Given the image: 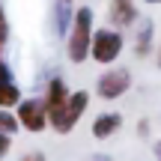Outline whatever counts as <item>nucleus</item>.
<instances>
[{"label": "nucleus", "instance_id": "f03ea898", "mask_svg": "<svg viewBox=\"0 0 161 161\" xmlns=\"http://www.w3.org/2000/svg\"><path fill=\"white\" fill-rule=\"evenodd\" d=\"M90 54H92L96 63H114V60L122 54V36H119V30H110V27L92 30Z\"/></svg>", "mask_w": 161, "mask_h": 161}, {"label": "nucleus", "instance_id": "0eeeda50", "mask_svg": "<svg viewBox=\"0 0 161 161\" xmlns=\"http://www.w3.org/2000/svg\"><path fill=\"white\" fill-rule=\"evenodd\" d=\"M108 21H110V30L131 27V24L137 21V6H134V0H110Z\"/></svg>", "mask_w": 161, "mask_h": 161}, {"label": "nucleus", "instance_id": "2eb2a0df", "mask_svg": "<svg viewBox=\"0 0 161 161\" xmlns=\"http://www.w3.org/2000/svg\"><path fill=\"white\" fill-rule=\"evenodd\" d=\"M21 161H45V155H42V152H27Z\"/></svg>", "mask_w": 161, "mask_h": 161}, {"label": "nucleus", "instance_id": "4468645a", "mask_svg": "<svg viewBox=\"0 0 161 161\" xmlns=\"http://www.w3.org/2000/svg\"><path fill=\"white\" fill-rule=\"evenodd\" d=\"M0 84H12V72H9V66L0 60Z\"/></svg>", "mask_w": 161, "mask_h": 161}, {"label": "nucleus", "instance_id": "f3484780", "mask_svg": "<svg viewBox=\"0 0 161 161\" xmlns=\"http://www.w3.org/2000/svg\"><path fill=\"white\" fill-rule=\"evenodd\" d=\"M90 161H110V158H108V155H92Z\"/></svg>", "mask_w": 161, "mask_h": 161}, {"label": "nucleus", "instance_id": "dca6fc26", "mask_svg": "<svg viewBox=\"0 0 161 161\" xmlns=\"http://www.w3.org/2000/svg\"><path fill=\"white\" fill-rule=\"evenodd\" d=\"M137 134H149V119H143V122H137Z\"/></svg>", "mask_w": 161, "mask_h": 161}, {"label": "nucleus", "instance_id": "f257e3e1", "mask_svg": "<svg viewBox=\"0 0 161 161\" xmlns=\"http://www.w3.org/2000/svg\"><path fill=\"white\" fill-rule=\"evenodd\" d=\"M90 42H92V9L90 6H80L72 15L69 39H66V51H69V60L75 66L90 57Z\"/></svg>", "mask_w": 161, "mask_h": 161}, {"label": "nucleus", "instance_id": "6e6552de", "mask_svg": "<svg viewBox=\"0 0 161 161\" xmlns=\"http://www.w3.org/2000/svg\"><path fill=\"white\" fill-rule=\"evenodd\" d=\"M122 128V114H102L92 119V137L108 140L110 134H116Z\"/></svg>", "mask_w": 161, "mask_h": 161}, {"label": "nucleus", "instance_id": "1a4fd4ad", "mask_svg": "<svg viewBox=\"0 0 161 161\" xmlns=\"http://www.w3.org/2000/svg\"><path fill=\"white\" fill-rule=\"evenodd\" d=\"M21 104V90L15 84H0V108H18Z\"/></svg>", "mask_w": 161, "mask_h": 161}, {"label": "nucleus", "instance_id": "423d86ee", "mask_svg": "<svg viewBox=\"0 0 161 161\" xmlns=\"http://www.w3.org/2000/svg\"><path fill=\"white\" fill-rule=\"evenodd\" d=\"M86 104H90V92H86V90L69 92V102H66V110H63V119H60V128H57V134H69L72 128L78 125V119L84 116Z\"/></svg>", "mask_w": 161, "mask_h": 161}, {"label": "nucleus", "instance_id": "9b49d317", "mask_svg": "<svg viewBox=\"0 0 161 161\" xmlns=\"http://www.w3.org/2000/svg\"><path fill=\"white\" fill-rule=\"evenodd\" d=\"M15 128H18V119L12 114H6V110H0V131L3 134H15Z\"/></svg>", "mask_w": 161, "mask_h": 161}, {"label": "nucleus", "instance_id": "7ed1b4c3", "mask_svg": "<svg viewBox=\"0 0 161 161\" xmlns=\"http://www.w3.org/2000/svg\"><path fill=\"white\" fill-rule=\"evenodd\" d=\"M66 102H69V86L63 84V78H51V84L45 86V116H48V125L57 131L60 128V119H63V110H66Z\"/></svg>", "mask_w": 161, "mask_h": 161}, {"label": "nucleus", "instance_id": "20e7f679", "mask_svg": "<svg viewBox=\"0 0 161 161\" xmlns=\"http://www.w3.org/2000/svg\"><path fill=\"white\" fill-rule=\"evenodd\" d=\"M128 86H131V72L122 69V66H116V69H108L102 78H98L96 92H98V98H108V102H114V98L125 96Z\"/></svg>", "mask_w": 161, "mask_h": 161}, {"label": "nucleus", "instance_id": "ddd939ff", "mask_svg": "<svg viewBox=\"0 0 161 161\" xmlns=\"http://www.w3.org/2000/svg\"><path fill=\"white\" fill-rule=\"evenodd\" d=\"M9 149H12V137H9V134H3V131H0V158H3V155H6Z\"/></svg>", "mask_w": 161, "mask_h": 161}, {"label": "nucleus", "instance_id": "a211bd4d", "mask_svg": "<svg viewBox=\"0 0 161 161\" xmlns=\"http://www.w3.org/2000/svg\"><path fill=\"white\" fill-rule=\"evenodd\" d=\"M155 158L161 161V140H158V143H155Z\"/></svg>", "mask_w": 161, "mask_h": 161}, {"label": "nucleus", "instance_id": "aec40b11", "mask_svg": "<svg viewBox=\"0 0 161 161\" xmlns=\"http://www.w3.org/2000/svg\"><path fill=\"white\" fill-rule=\"evenodd\" d=\"M60 3H72V0H60Z\"/></svg>", "mask_w": 161, "mask_h": 161}, {"label": "nucleus", "instance_id": "9d476101", "mask_svg": "<svg viewBox=\"0 0 161 161\" xmlns=\"http://www.w3.org/2000/svg\"><path fill=\"white\" fill-rule=\"evenodd\" d=\"M137 54L140 57H146L149 54V48H152V24L149 21H143V30H140V36H137Z\"/></svg>", "mask_w": 161, "mask_h": 161}, {"label": "nucleus", "instance_id": "f8f14e48", "mask_svg": "<svg viewBox=\"0 0 161 161\" xmlns=\"http://www.w3.org/2000/svg\"><path fill=\"white\" fill-rule=\"evenodd\" d=\"M6 36H9V27H6V15H3V6H0V48L6 45Z\"/></svg>", "mask_w": 161, "mask_h": 161}, {"label": "nucleus", "instance_id": "39448f33", "mask_svg": "<svg viewBox=\"0 0 161 161\" xmlns=\"http://www.w3.org/2000/svg\"><path fill=\"white\" fill-rule=\"evenodd\" d=\"M15 119L27 131H45V125H48L45 108H42L39 98H21V104L15 108Z\"/></svg>", "mask_w": 161, "mask_h": 161}, {"label": "nucleus", "instance_id": "6ab92c4d", "mask_svg": "<svg viewBox=\"0 0 161 161\" xmlns=\"http://www.w3.org/2000/svg\"><path fill=\"white\" fill-rule=\"evenodd\" d=\"M158 66H161V48H158Z\"/></svg>", "mask_w": 161, "mask_h": 161}]
</instances>
